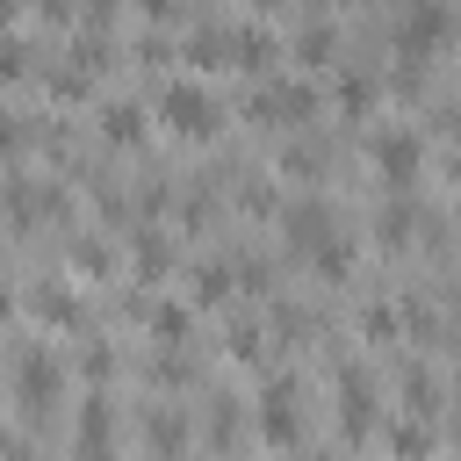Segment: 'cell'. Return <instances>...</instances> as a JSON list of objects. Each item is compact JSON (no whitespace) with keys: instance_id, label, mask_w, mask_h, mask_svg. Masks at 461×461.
Wrapping results in <instances>:
<instances>
[{"instance_id":"6da1fadb","label":"cell","mask_w":461,"mask_h":461,"mask_svg":"<svg viewBox=\"0 0 461 461\" xmlns=\"http://www.w3.org/2000/svg\"><path fill=\"white\" fill-rule=\"evenodd\" d=\"M7 396H14V418H22V432L29 425H43L50 418V403L65 396V360H58V346H43V339H14V353H7Z\"/></svg>"},{"instance_id":"7a4b0ae2","label":"cell","mask_w":461,"mask_h":461,"mask_svg":"<svg viewBox=\"0 0 461 461\" xmlns=\"http://www.w3.org/2000/svg\"><path fill=\"white\" fill-rule=\"evenodd\" d=\"M151 115H158L173 137H194V144H202V137H216V130H223V115H230V108H223V94L187 65V72H166V79H158Z\"/></svg>"},{"instance_id":"3957f363","label":"cell","mask_w":461,"mask_h":461,"mask_svg":"<svg viewBox=\"0 0 461 461\" xmlns=\"http://www.w3.org/2000/svg\"><path fill=\"white\" fill-rule=\"evenodd\" d=\"M317 101H324V94H317V79H310L303 65H295V72H288V65H274V72H259V79H252L245 115H252V122H267V130H288V137H295V130H310Z\"/></svg>"},{"instance_id":"277c9868","label":"cell","mask_w":461,"mask_h":461,"mask_svg":"<svg viewBox=\"0 0 461 461\" xmlns=\"http://www.w3.org/2000/svg\"><path fill=\"white\" fill-rule=\"evenodd\" d=\"M274 223H281V245L303 259V252H317L324 238H339V230H346V209H339L324 187H303V194H288V202H281V216H274Z\"/></svg>"},{"instance_id":"5b68a950","label":"cell","mask_w":461,"mask_h":461,"mask_svg":"<svg viewBox=\"0 0 461 461\" xmlns=\"http://www.w3.org/2000/svg\"><path fill=\"white\" fill-rule=\"evenodd\" d=\"M396 58H432V50H447V43H461V14L454 7H439V0H418V7H403L396 22Z\"/></svg>"},{"instance_id":"8992f818","label":"cell","mask_w":461,"mask_h":461,"mask_svg":"<svg viewBox=\"0 0 461 461\" xmlns=\"http://www.w3.org/2000/svg\"><path fill=\"white\" fill-rule=\"evenodd\" d=\"M367 166H375L396 194H411V180L425 173V130H411V122H382V130L367 137Z\"/></svg>"},{"instance_id":"52a82bcc","label":"cell","mask_w":461,"mask_h":461,"mask_svg":"<svg viewBox=\"0 0 461 461\" xmlns=\"http://www.w3.org/2000/svg\"><path fill=\"white\" fill-rule=\"evenodd\" d=\"M288 58H303V65H339V58H346V22L324 14V7L288 14Z\"/></svg>"},{"instance_id":"ba28073f","label":"cell","mask_w":461,"mask_h":461,"mask_svg":"<svg viewBox=\"0 0 461 461\" xmlns=\"http://www.w3.org/2000/svg\"><path fill=\"white\" fill-rule=\"evenodd\" d=\"M331 396H339V432L360 447V439L375 432V375H367L360 360H346V367L331 375Z\"/></svg>"},{"instance_id":"9c48e42d","label":"cell","mask_w":461,"mask_h":461,"mask_svg":"<svg viewBox=\"0 0 461 461\" xmlns=\"http://www.w3.org/2000/svg\"><path fill=\"white\" fill-rule=\"evenodd\" d=\"M259 432L274 447H295L303 439V382L295 375H267V389H259Z\"/></svg>"},{"instance_id":"30bf717a","label":"cell","mask_w":461,"mask_h":461,"mask_svg":"<svg viewBox=\"0 0 461 461\" xmlns=\"http://www.w3.org/2000/svg\"><path fill=\"white\" fill-rule=\"evenodd\" d=\"M331 101H339V108H346V115H367V108H375V101H382V79H375V65H367V58H353V50H346V58H339V65H331Z\"/></svg>"},{"instance_id":"8fae6325","label":"cell","mask_w":461,"mask_h":461,"mask_svg":"<svg viewBox=\"0 0 461 461\" xmlns=\"http://www.w3.org/2000/svg\"><path fill=\"white\" fill-rule=\"evenodd\" d=\"M94 130H101V144H144V101L137 94H94Z\"/></svg>"},{"instance_id":"7c38bea8","label":"cell","mask_w":461,"mask_h":461,"mask_svg":"<svg viewBox=\"0 0 461 461\" xmlns=\"http://www.w3.org/2000/svg\"><path fill=\"white\" fill-rule=\"evenodd\" d=\"M230 288H238V252H202V259L187 267V295H194L202 310L230 303Z\"/></svg>"},{"instance_id":"4fadbf2b","label":"cell","mask_w":461,"mask_h":461,"mask_svg":"<svg viewBox=\"0 0 461 461\" xmlns=\"http://www.w3.org/2000/svg\"><path fill=\"white\" fill-rule=\"evenodd\" d=\"M14 303H22L29 317H43V324H65V331H79V324H86V310H79V295H72L65 281H29Z\"/></svg>"},{"instance_id":"5bb4252c","label":"cell","mask_w":461,"mask_h":461,"mask_svg":"<svg viewBox=\"0 0 461 461\" xmlns=\"http://www.w3.org/2000/svg\"><path fill=\"white\" fill-rule=\"evenodd\" d=\"M144 447L158 454V461H187V418L158 396V403H144Z\"/></svg>"},{"instance_id":"9a60e30c","label":"cell","mask_w":461,"mask_h":461,"mask_svg":"<svg viewBox=\"0 0 461 461\" xmlns=\"http://www.w3.org/2000/svg\"><path fill=\"white\" fill-rule=\"evenodd\" d=\"M130 274H137V281H166V274H173V238H166L158 223H137V230H130Z\"/></svg>"},{"instance_id":"2e32d148","label":"cell","mask_w":461,"mask_h":461,"mask_svg":"<svg viewBox=\"0 0 461 461\" xmlns=\"http://www.w3.org/2000/svg\"><path fill=\"white\" fill-rule=\"evenodd\" d=\"M324 137H310V130H295V137H281V180H303V187H317L324 180Z\"/></svg>"},{"instance_id":"e0dca14e","label":"cell","mask_w":461,"mask_h":461,"mask_svg":"<svg viewBox=\"0 0 461 461\" xmlns=\"http://www.w3.org/2000/svg\"><path fill=\"white\" fill-rule=\"evenodd\" d=\"M144 324H151L158 346H187V331H194V303H144Z\"/></svg>"},{"instance_id":"ac0fdd59","label":"cell","mask_w":461,"mask_h":461,"mask_svg":"<svg viewBox=\"0 0 461 461\" xmlns=\"http://www.w3.org/2000/svg\"><path fill=\"white\" fill-rule=\"evenodd\" d=\"M396 389H403V411H411V418H432L439 382H432V367H425V360H403V367H396Z\"/></svg>"},{"instance_id":"d6986e66","label":"cell","mask_w":461,"mask_h":461,"mask_svg":"<svg viewBox=\"0 0 461 461\" xmlns=\"http://www.w3.org/2000/svg\"><path fill=\"white\" fill-rule=\"evenodd\" d=\"M360 339H375V346H396V339H403V303H389V295L360 303Z\"/></svg>"},{"instance_id":"ffe728a7","label":"cell","mask_w":461,"mask_h":461,"mask_svg":"<svg viewBox=\"0 0 461 461\" xmlns=\"http://www.w3.org/2000/svg\"><path fill=\"white\" fill-rule=\"evenodd\" d=\"M303 267H310L317 281H346V274H353V238H346V230H339V238H324L317 252H303Z\"/></svg>"},{"instance_id":"44dd1931","label":"cell","mask_w":461,"mask_h":461,"mask_svg":"<svg viewBox=\"0 0 461 461\" xmlns=\"http://www.w3.org/2000/svg\"><path fill=\"white\" fill-rule=\"evenodd\" d=\"M223 346H230V360L267 367V331H259V317H230V324H223Z\"/></svg>"},{"instance_id":"7402d4cb","label":"cell","mask_w":461,"mask_h":461,"mask_svg":"<svg viewBox=\"0 0 461 461\" xmlns=\"http://www.w3.org/2000/svg\"><path fill=\"white\" fill-rule=\"evenodd\" d=\"M389 454H396V461H425V454H432V418H411V411H403V418L389 425Z\"/></svg>"},{"instance_id":"603a6c76","label":"cell","mask_w":461,"mask_h":461,"mask_svg":"<svg viewBox=\"0 0 461 461\" xmlns=\"http://www.w3.org/2000/svg\"><path fill=\"white\" fill-rule=\"evenodd\" d=\"M411 223H418V202H411V194H389V202L375 209V230H382V245H411Z\"/></svg>"},{"instance_id":"cb8c5ba5","label":"cell","mask_w":461,"mask_h":461,"mask_svg":"<svg viewBox=\"0 0 461 461\" xmlns=\"http://www.w3.org/2000/svg\"><path fill=\"white\" fill-rule=\"evenodd\" d=\"M202 425H209V447H230L238 432H245V411H238V396H209V411H202Z\"/></svg>"},{"instance_id":"d4e9b609","label":"cell","mask_w":461,"mask_h":461,"mask_svg":"<svg viewBox=\"0 0 461 461\" xmlns=\"http://www.w3.org/2000/svg\"><path fill=\"white\" fill-rule=\"evenodd\" d=\"M144 375H151V389H187V382H194V360H187L180 346H158Z\"/></svg>"},{"instance_id":"484cf974","label":"cell","mask_w":461,"mask_h":461,"mask_svg":"<svg viewBox=\"0 0 461 461\" xmlns=\"http://www.w3.org/2000/svg\"><path fill=\"white\" fill-rule=\"evenodd\" d=\"M65 252H72V267H79V274H108V267H115V252H108L94 230H72V238H65Z\"/></svg>"},{"instance_id":"4316f807","label":"cell","mask_w":461,"mask_h":461,"mask_svg":"<svg viewBox=\"0 0 461 461\" xmlns=\"http://www.w3.org/2000/svg\"><path fill=\"white\" fill-rule=\"evenodd\" d=\"M267 324H274V339H281V346L310 339V310H303V303H274V310H267Z\"/></svg>"},{"instance_id":"83f0119b","label":"cell","mask_w":461,"mask_h":461,"mask_svg":"<svg viewBox=\"0 0 461 461\" xmlns=\"http://www.w3.org/2000/svg\"><path fill=\"white\" fill-rule=\"evenodd\" d=\"M79 375H86L94 389H108V375H115V353H108V339H86V346H79Z\"/></svg>"},{"instance_id":"f1b7e54d","label":"cell","mask_w":461,"mask_h":461,"mask_svg":"<svg viewBox=\"0 0 461 461\" xmlns=\"http://www.w3.org/2000/svg\"><path fill=\"white\" fill-rule=\"evenodd\" d=\"M7 461H43V454H36V447H29V432H22V425H14V432H7Z\"/></svg>"},{"instance_id":"f546056e","label":"cell","mask_w":461,"mask_h":461,"mask_svg":"<svg viewBox=\"0 0 461 461\" xmlns=\"http://www.w3.org/2000/svg\"><path fill=\"white\" fill-rule=\"evenodd\" d=\"M447 180H454V187H461V144H454V151H447Z\"/></svg>"},{"instance_id":"4dcf8cb0","label":"cell","mask_w":461,"mask_h":461,"mask_svg":"<svg viewBox=\"0 0 461 461\" xmlns=\"http://www.w3.org/2000/svg\"><path fill=\"white\" fill-rule=\"evenodd\" d=\"M310 461H339V454H310Z\"/></svg>"},{"instance_id":"1f68e13d","label":"cell","mask_w":461,"mask_h":461,"mask_svg":"<svg viewBox=\"0 0 461 461\" xmlns=\"http://www.w3.org/2000/svg\"><path fill=\"white\" fill-rule=\"evenodd\" d=\"M454 447H461V418H454Z\"/></svg>"}]
</instances>
